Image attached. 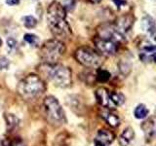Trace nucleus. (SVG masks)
I'll use <instances>...</instances> for the list:
<instances>
[{"label":"nucleus","mask_w":156,"mask_h":146,"mask_svg":"<svg viewBox=\"0 0 156 146\" xmlns=\"http://www.w3.org/2000/svg\"><path fill=\"white\" fill-rule=\"evenodd\" d=\"M74 57L81 65L89 68L99 67L102 62L100 54L86 46L78 48L74 53Z\"/></svg>","instance_id":"obj_6"},{"label":"nucleus","mask_w":156,"mask_h":146,"mask_svg":"<svg viewBox=\"0 0 156 146\" xmlns=\"http://www.w3.org/2000/svg\"><path fill=\"white\" fill-rule=\"evenodd\" d=\"M66 51L65 44L60 39H50L41 46L39 56L44 63L53 64L58 63Z\"/></svg>","instance_id":"obj_4"},{"label":"nucleus","mask_w":156,"mask_h":146,"mask_svg":"<svg viewBox=\"0 0 156 146\" xmlns=\"http://www.w3.org/2000/svg\"><path fill=\"white\" fill-rule=\"evenodd\" d=\"M66 11H70L75 6V0H65V4L62 5Z\"/></svg>","instance_id":"obj_21"},{"label":"nucleus","mask_w":156,"mask_h":146,"mask_svg":"<svg viewBox=\"0 0 156 146\" xmlns=\"http://www.w3.org/2000/svg\"><path fill=\"white\" fill-rule=\"evenodd\" d=\"M114 134L113 133H111L110 130H105V129H101L97 133L96 138H95V142L100 143L102 145L108 146L111 144L114 140Z\"/></svg>","instance_id":"obj_10"},{"label":"nucleus","mask_w":156,"mask_h":146,"mask_svg":"<svg viewBox=\"0 0 156 146\" xmlns=\"http://www.w3.org/2000/svg\"><path fill=\"white\" fill-rule=\"evenodd\" d=\"M148 113H149V110L147 109V107L143 103L136 105V107L134 110L135 118L139 119V120H143V119L146 118V117L148 116Z\"/></svg>","instance_id":"obj_14"},{"label":"nucleus","mask_w":156,"mask_h":146,"mask_svg":"<svg viewBox=\"0 0 156 146\" xmlns=\"http://www.w3.org/2000/svg\"><path fill=\"white\" fill-rule=\"evenodd\" d=\"M94 146H105V145H102V144H100V143L95 142V145H94Z\"/></svg>","instance_id":"obj_29"},{"label":"nucleus","mask_w":156,"mask_h":146,"mask_svg":"<svg viewBox=\"0 0 156 146\" xmlns=\"http://www.w3.org/2000/svg\"><path fill=\"white\" fill-rule=\"evenodd\" d=\"M101 117L105 120V123L112 127V128H116L120 125V118L119 116L115 114L114 112H112L109 109H106L101 112Z\"/></svg>","instance_id":"obj_11"},{"label":"nucleus","mask_w":156,"mask_h":146,"mask_svg":"<svg viewBox=\"0 0 156 146\" xmlns=\"http://www.w3.org/2000/svg\"><path fill=\"white\" fill-rule=\"evenodd\" d=\"M40 71L57 87L69 88L72 84L71 70L69 67L58 63H53V64L44 63L41 66Z\"/></svg>","instance_id":"obj_2"},{"label":"nucleus","mask_w":156,"mask_h":146,"mask_svg":"<svg viewBox=\"0 0 156 146\" xmlns=\"http://www.w3.org/2000/svg\"><path fill=\"white\" fill-rule=\"evenodd\" d=\"M21 0H6V4L9 5V6H15V5H18L20 3Z\"/></svg>","instance_id":"obj_25"},{"label":"nucleus","mask_w":156,"mask_h":146,"mask_svg":"<svg viewBox=\"0 0 156 146\" xmlns=\"http://www.w3.org/2000/svg\"><path fill=\"white\" fill-rule=\"evenodd\" d=\"M94 43L98 51L105 56H113L117 52V43L108 39L97 37L94 40Z\"/></svg>","instance_id":"obj_7"},{"label":"nucleus","mask_w":156,"mask_h":146,"mask_svg":"<svg viewBox=\"0 0 156 146\" xmlns=\"http://www.w3.org/2000/svg\"><path fill=\"white\" fill-rule=\"evenodd\" d=\"M23 39H24V41H26L27 44H29V45H31V46H37L38 43H39L38 36H36L35 34H32V33L24 34Z\"/></svg>","instance_id":"obj_18"},{"label":"nucleus","mask_w":156,"mask_h":146,"mask_svg":"<svg viewBox=\"0 0 156 146\" xmlns=\"http://www.w3.org/2000/svg\"><path fill=\"white\" fill-rule=\"evenodd\" d=\"M1 45H2V39L0 38V47H1Z\"/></svg>","instance_id":"obj_30"},{"label":"nucleus","mask_w":156,"mask_h":146,"mask_svg":"<svg viewBox=\"0 0 156 146\" xmlns=\"http://www.w3.org/2000/svg\"><path fill=\"white\" fill-rule=\"evenodd\" d=\"M133 24H134V22L130 16H123L117 19L116 24L114 26L118 29L121 33L125 34L132 28V26H133Z\"/></svg>","instance_id":"obj_12"},{"label":"nucleus","mask_w":156,"mask_h":146,"mask_svg":"<svg viewBox=\"0 0 156 146\" xmlns=\"http://www.w3.org/2000/svg\"><path fill=\"white\" fill-rule=\"evenodd\" d=\"M110 99L115 107L121 106L125 102V96L119 92H110Z\"/></svg>","instance_id":"obj_16"},{"label":"nucleus","mask_w":156,"mask_h":146,"mask_svg":"<svg viewBox=\"0 0 156 146\" xmlns=\"http://www.w3.org/2000/svg\"><path fill=\"white\" fill-rule=\"evenodd\" d=\"M23 26L27 28H34L37 24V19L33 16H24L22 19Z\"/></svg>","instance_id":"obj_17"},{"label":"nucleus","mask_w":156,"mask_h":146,"mask_svg":"<svg viewBox=\"0 0 156 146\" xmlns=\"http://www.w3.org/2000/svg\"><path fill=\"white\" fill-rule=\"evenodd\" d=\"M66 11L62 4L53 1L47 8V23L51 32L58 38H67L70 36L71 30L66 21Z\"/></svg>","instance_id":"obj_1"},{"label":"nucleus","mask_w":156,"mask_h":146,"mask_svg":"<svg viewBox=\"0 0 156 146\" xmlns=\"http://www.w3.org/2000/svg\"><path fill=\"white\" fill-rule=\"evenodd\" d=\"M152 60L154 61V62L156 63V53L155 54H153V55H152Z\"/></svg>","instance_id":"obj_27"},{"label":"nucleus","mask_w":156,"mask_h":146,"mask_svg":"<svg viewBox=\"0 0 156 146\" xmlns=\"http://www.w3.org/2000/svg\"><path fill=\"white\" fill-rule=\"evenodd\" d=\"M0 146H11V143L7 139H2L0 140Z\"/></svg>","instance_id":"obj_26"},{"label":"nucleus","mask_w":156,"mask_h":146,"mask_svg":"<svg viewBox=\"0 0 156 146\" xmlns=\"http://www.w3.org/2000/svg\"><path fill=\"white\" fill-rule=\"evenodd\" d=\"M5 120H6V125H7V130L11 131L15 130L20 124V120L17 116L14 114H6L5 115Z\"/></svg>","instance_id":"obj_15"},{"label":"nucleus","mask_w":156,"mask_h":146,"mask_svg":"<svg viewBox=\"0 0 156 146\" xmlns=\"http://www.w3.org/2000/svg\"><path fill=\"white\" fill-rule=\"evenodd\" d=\"M112 1H113L115 6L118 9H120L122 6H124V5L126 4V0H112Z\"/></svg>","instance_id":"obj_23"},{"label":"nucleus","mask_w":156,"mask_h":146,"mask_svg":"<svg viewBox=\"0 0 156 146\" xmlns=\"http://www.w3.org/2000/svg\"><path fill=\"white\" fill-rule=\"evenodd\" d=\"M10 66V61L7 57H2L0 58V70H6Z\"/></svg>","instance_id":"obj_20"},{"label":"nucleus","mask_w":156,"mask_h":146,"mask_svg":"<svg viewBox=\"0 0 156 146\" xmlns=\"http://www.w3.org/2000/svg\"><path fill=\"white\" fill-rule=\"evenodd\" d=\"M135 137V131L134 130L131 128V127H128L126 128L122 134H120L119 138H118V142L120 146H129V144L132 142V140Z\"/></svg>","instance_id":"obj_13"},{"label":"nucleus","mask_w":156,"mask_h":146,"mask_svg":"<svg viewBox=\"0 0 156 146\" xmlns=\"http://www.w3.org/2000/svg\"><path fill=\"white\" fill-rule=\"evenodd\" d=\"M17 40L15 38H13V37H9L8 39H7V45H8V48L10 49L11 51H13V50H15L16 49V47H17Z\"/></svg>","instance_id":"obj_22"},{"label":"nucleus","mask_w":156,"mask_h":146,"mask_svg":"<svg viewBox=\"0 0 156 146\" xmlns=\"http://www.w3.org/2000/svg\"><path fill=\"white\" fill-rule=\"evenodd\" d=\"M140 26L143 28V30L145 31L147 34H149V36L156 42V23L154 21V19L151 16L145 15V16L141 19Z\"/></svg>","instance_id":"obj_9"},{"label":"nucleus","mask_w":156,"mask_h":146,"mask_svg":"<svg viewBox=\"0 0 156 146\" xmlns=\"http://www.w3.org/2000/svg\"><path fill=\"white\" fill-rule=\"evenodd\" d=\"M91 2H93V3H99V2H101V0H90Z\"/></svg>","instance_id":"obj_28"},{"label":"nucleus","mask_w":156,"mask_h":146,"mask_svg":"<svg viewBox=\"0 0 156 146\" xmlns=\"http://www.w3.org/2000/svg\"><path fill=\"white\" fill-rule=\"evenodd\" d=\"M97 79H98V81L101 82V83L107 82L110 79V73L107 70L100 69L99 71H98V73H97Z\"/></svg>","instance_id":"obj_19"},{"label":"nucleus","mask_w":156,"mask_h":146,"mask_svg":"<svg viewBox=\"0 0 156 146\" xmlns=\"http://www.w3.org/2000/svg\"><path fill=\"white\" fill-rule=\"evenodd\" d=\"M95 96H96L98 103L101 106L109 110L115 108V106L113 105V103H112V101L110 99V92L107 91L105 88H99V89L96 91Z\"/></svg>","instance_id":"obj_8"},{"label":"nucleus","mask_w":156,"mask_h":146,"mask_svg":"<svg viewBox=\"0 0 156 146\" xmlns=\"http://www.w3.org/2000/svg\"><path fill=\"white\" fill-rule=\"evenodd\" d=\"M43 107L46 118L51 125L58 127L66 123L65 111L55 96H46L43 101Z\"/></svg>","instance_id":"obj_5"},{"label":"nucleus","mask_w":156,"mask_h":146,"mask_svg":"<svg viewBox=\"0 0 156 146\" xmlns=\"http://www.w3.org/2000/svg\"><path fill=\"white\" fill-rule=\"evenodd\" d=\"M45 84L43 80L36 74L26 76L18 85V92L26 99H33L40 96L45 92Z\"/></svg>","instance_id":"obj_3"},{"label":"nucleus","mask_w":156,"mask_h":146,"mask_svg":"<svg viewBox=\"0 0 156 146\" xmlns=\"http://www.w3.org/2000/svg\"><path fill=\"white\" fill-rule=\"evenodd\" d=\"M11 146H26V144H24V142L21 138H17L14 140V142L11 144Z\"/></svg>","instance_id":"obj_24"}]
</instances>
